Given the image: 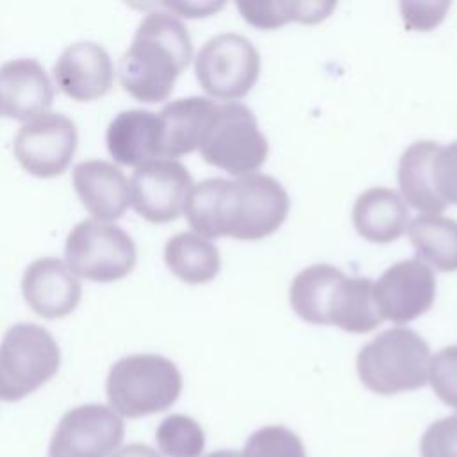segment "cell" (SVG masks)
<instances>
[{
    "instance_id": "obj_14",
    "label": "cell",
    "mask_w": 457,
    "mask_h": 457,
    "mask_svg": "<svg viewBox=\"0 0 457 457\" xmlns=\"http://www.w3.org/2000/svg\"><path fill=\"white\" fill-rule=\"evenodd\" d=\"M21 293L37 316L55 320L75 311L82 296V286L64 261L41 257L27 266L21 278Z\"/></svg>"
},
{
    "instance_id": "obj_18",
    "label": "cell",
    "mask_w": 457,
    "mask_h": 457,
    "mask_svg": "<svg viewBox=\"0 0 457 457\" xmlns=\"http://www.w3.org/2000/svg\"><path fill=\"white\" fill-rule=\"evenodd\" d=\"M162 129L159 112L127 109L118 112L105 132L111 157L123 164L139 168L162 157Z\"/></svg>"
},
{
    "instance_id": "obj_13",
    "label": "cell",
    "mask_w": 457,
    "mask_h": 457,
    "mask_svg": "<svg viewBox=\"0 0 457 457\" xmlns=\"http://www.w3.org/2000/svg\"><path fill=\"white\" fill-rule=\"evenodd\" d=\"M373 298L382 320L409 323L434 303V271L421 259L395 262L373 282Z\"/></svg>"
},
{
    "instance_id": "obj_15",
    "label": "cell",
    "mask_w": 457,
    "mask_h": 457,
    "mask_svg": "<svg viewBox=\"0 0 457 457\" xmlns=\"http://www.w3.org/2000/svg\"><path fill=\"white\" fill-rule=\"evenodd\" d=\"M54 77L62 93L77 102L104 96L114 80V66L104 46L93 41H77L62 50Z\"/></svg>"
},
{
    "instance_id": "obj_7",
    "label": "cell",
    "mask_w": 457,
    "mask_h": 457,
    "mask_svg": "<svg viewBox=\"0 0 457 457\" xmlns=\"http://www.w3.org/2000/svg\"><path fill=\"white\" fill-rule=\"evenodd\" d=\"M54 336L36 323H16L0 343V400L18 402L46 384L59 370Z\"/></svg>"
},
{
    "instance_id": "obj_10",
    "label": "cell",
    "mask_w": 457,
    "mask_h": 457,
    "mask_svg": "<svg viewBox=\"0 0 457 457\" xmlns=\"http://www.w3.org/2000/svg\"><path fill=\"white\" fill-rule=\"evenodd\" d=\"M77 127L59 112H45L25 121L14 136V157L34 177H57L77 150Z\"/></svg>"
},
{
    "instance_id": "obj_33",
    "label": "cell",
    "mask_w": 457,
    "mask_h": 457,
    "mask_svg": "<svg viewBox=\"0 0 457 457\" xmlns=\"http://www.w3.org/2000/svg\"><path fill=\"white\" fill-rule=\"evenodd\" d=\"M205 457H241V453H237L234 450H216V452L207 453Z\"/></svg>"
},
{
    "instance_id": "obj_6",
    "label": "cell",
    "mask_w": 457,
    "mask_h": 457,
    "mask_svg": "<svg viewBox=\"0 0 457 457\" xmlns=\"http://www.w3.org/2000/svg\"><path fill=\"white\" fill-rule=\"evenodd\" d=\"M198 150L207 164L236 177L255 173L268 157V139L253 112L239 102L216 104Z\"/></svg>"
},
{
    "instance_id": "obj_23",
    "label": "cell",
    "mask_w": 457,
    "mask_h": 457,
    "mask_svg": "<svg viewBox=\"0 0 457 457\" xmlns=\"http://www.w3.org/2000/svg\"><path fill=\"white\" fill-rule=\"evenodd\" d=\"M409 239L423 259L441 271L457 270V221L441 214H420L407 227Z\"/></svg>"
},
{
    "instance_id": "obj_3",
    "label": "cell",
    "mask_w": 457,
    "mask_h": 457,
    "mask_svg": "<svg viewBox=\"0 0 457 457\" xmlns=\"http://www.w3.org/2000/svg\"><path fill=\"white\" fill-rule=\"evenodd\" d=\"M289 303L303 321L353 334L370 332L384 321L373 298V280L346 277L332 264L303 268L289 286Z\"/></svg>"
},
{
    "instance_id": "obj_26",
    "label": "cell",
    "mask_w": 457,
    "mask_h": 457,
    "mask_svg": "<svg viewBox=\"0 0 457 457\" xmlns=\"http://www.w3.org/2000/svg\"><path fill=\"white\" fill-rule=\"evenodd\" d=\"M241 457H307L300 437L282 427L268 425L255 430L245 443Z\"/></svg>"
},
{
    "instance_id": "obj_5",
    "label": "cell",
    "mask_w": 457,
    "mask_h": 457,
    "mask_svg": "<svg viewBox=\"0 0 457 457\" xmlns=\"http://www.w3.org/2000/svg\"><path fill=\"white\" fill-rule=\"evenodd\" d=\"M428 343L412 328L395 327L380 332L357 353L361 382L377 395L414 391L427 384Z\"/></svg>"
},
{
    "instance_id": "obj_31",
    "label": "cell",
    "mask_w": 457,
    "mask_h": 457,
    "mask_svg": "<svg viewBox=\"0 0 457 457\" xmlns=\"http://www.w3.org/2000/svg\"><path fill=\"white\" fill-rule=\"evenodd\" d=\"M166 9L171 11V14H182V16H209L214 11L221 9L223 4H205V2H173V4H164Z\"/></svg>"
},
{
    "instance_id": "obj_8",
    "label": "cell",
    "mask_w": 457,
    "mask_h": 457,
    "mask_svg": "<svg viewBox=\"0 0 457 457\" xmlns=\"http://www.w3.org/2000/svg\"><path fill=\"white\" fill-rule=\"evenodd\" d=\"M64 257L73 275L93 282H114L132 271L137 252L134 239L121 227L89 218L68 232Z\"/></svg>"
},
{
    "instance_id": "obj_2",
    "label": "cell",
    "mask_w": 457,
    "mask_h": 457,
    "mask_svg": "<svg viewBox=\"0 0 457 457\" xmlns=\"http://www.w3.org/2000/svg\"><path fill=\"white\" fill-rule=\"evenodd\" d=\"M191 57L193 43L186 25L168 11H152L120 59V82L139 102H162Z\"/></svg>"
},
{
    "instance_id": "obj_11",
    "label": "cell",
    "mask_w": 457,
    "mask_h": 457,
    "mask_svg": "<svg viewBox=\"0 0 457 457\" xmlns=\"http://www.w3.org/2000/svg\"><path fill=\"white\" fill-rule=\"evenodd\" d=\"M123 436L125 423L111 407L79 405L57 423L48 457H107L118 450Z\"/></svg>"
},
{
    "instance_id": "obj_16",
    "label": "cell",
    "mask_w": 457,
    "mask_h": 457,
    "mask_svg": "<svg viewBox=\"0 0 457 457\" xmlns=\"http://www.w3.org/2000/svg\"><path fill=\"white\" fill-rule=\"evenodd\" d=\"M52 82L36 59H12L0 66V116L29 121L48 112Z\"/></svg>"
},
{
    "instance_id": "obj_22",
    "label": "cell",
    "mask_w": 457,
    "mask_h": 457,
    "mask_svg": "<svg viewBox=\"0 0 457 457\" xmlns=\"http://www.w3.org/2000/svg\"><path fill=\"white\" fill-rule=\"evenodd\" d=\"M164 262L182 282L204 284L218 275L221 257L209 239L196 232H179L164 245Z\"/></svg>"
},
{
    "instance_id": "obj_4",
    "label": "cell",
    "mask_w": 457,
    "mask_h": 457,
    "mask_svg": "<svg viewBox=\"0 0 457 457\" xmlns=\"http://www.w3.org/2000/svg\"><path fill=\"white\" fill-rule=\"evenodd\" d=\"M105 393L118 416L134 420L170 409L182 393V375L162 355L134 353L111 366Z\"/></svg>"
},
{
    "instance_id": "obj_29",
    "label": "cell",
    "mask_w": 457,
    "mask_h": 457,
    "mask_svg": "<svg viewBox=\"0 0 457 457\" xmlns=\"http://www.w3.org/2000/svg\"><path fill=\"white\" fill-rule=\"evenodd\" d=\"M432 179L439 198L457 205V141L439 146L432 161Z\"/></svg>"
},
{
    "instance_id": "obj_30",
    "label": "cell",
    "mask_w": 457,
    "mask_h": 457,
    "mask_svg": "<svg viewBox=\"0 0 457 457\" xmlns=\"http://www.w3.org/2000/svg\"><path fill=\"white\" fill-rule=\"evenodd\" d=\"M450 2H402L400 11L409 30H430L439 25Z\"/></svg>"
},
{
    "instance_id": "obj_25",
    "label": "cell",
    "mask_w": 457,
    "mask_h": 457,
    "mask_svg": "<svg viewBox=\"0 0 457 457\" xmlns=\"http://www.w3.org/2000/svg\"><path fill=\"white\" fill-rule=\"evenodd\" d=\"M155 441L166 457H200L205 446V434L193 418L171 414L159 423Z\"/></svg>"
},
{
    "instance_id": "obj_24",
    "label": "cell",
    "mask_w": 457,
    "mask_h": 457,
    "mask_svg": "<svg viewBox=\"0 0 457 457\" xmlns=\"http://www.w3.org/2000/svg\"><path fill=\"white\" fill-rule=\"evenodd\" d=\"M334 7V2H237V9L246 23L268 30L287 21L318 23Z\"/></svg>"
},
{
    "instance_id": "obj_27",
    "label": "cell",
    "mask_w": 457,
    "mask_h": 457,
    "mask_svg": "<svg viewBox=\"0 0 457 457\" xmlns=\"http://www.w3.org/2000/svg\"><path fill=\"white\" fill-rule=\"evenodd\" d=\"M427 382L443 403L457 409V345L445 346L430 355Z\"/></svg>"
},
{
    "instance_id": "obj_12",
    "label": "cell",
    "mask_w": 457,
    "mask_h": 457,
    "mask_svg": "<svg viewBox=\"0 0 457 457\" xmlns=\"http://www.w3.org/2000/svg\"><path fill=\"white\" fill-rule=\"evenodd\" d=\"M129 184L134 211L152 223H168L184 211L193 179L182 162L161 157L136 168Z\"/></svg>"
},
{
    "instance_id": "obj_17",
    "label": "cell",
    "mask_w": 457,
    "mask_h": 457,
    "mask_svg": "<svg viewBox=\"0 0 457 457\" xmlns=\"http://www.w3.org/2000/svg\"><path fill=\"white\" fill-rule=\"evenodd\" d=\"M73 187L86 211L98 221L118 220L130 205V184L123 171L102 159L82 161L73 168Z\"/></svg>"
},
{
    "instance_id": "obj_20",
    "label": "cell",
    "mask_w": 457,
    "mask_h": 457,
    "mask_svg": "<svg viewBox=\"0 0 457 457\" xmlns=\"http://www.w3.org/2000/svg\"><path fill=\"white\" fill-rule=\"evenodd\" d=\"M216 104L205 96H186L159 111L162 129V157L175 159L198 148Z\"/></svg>"
},
{
    "instance_id": "obj_32",
    "label": "cell",
    "mask_w": 457,
    "mask_h": 457,
    "mask_svg": "<svg viewBox=\"0 0 457 457\" xmlns=\"http://www.w3.org/2000/svg\"><path fill=\"white\" fill-rule=\"evenodd\" d=\"M111 457H162L154 448L143 443H130L127 446L118 448Z\"/></svg>"
},
{
    "instance_id": "obj_19",
    "label": "cell",
    "mask_w": 457,
    "mask_h": 457,
    "mask_svg": "<svg viewBox=\"0 0 457 457\" xmlns=\"http://www.w3.org/2000/svg\"><path fill=\"white\" fill-rule=\"evenodd\" d=\"M352 221L364 239L371 243H391L407 230L409 209L395 189L375 186L357 196L352 209Z\"/></svg>"
},
{
    "instance_id": "obj_9",
    "label": "cell",
    "mask_w": 457,
    "mask_h": 457,
    "mask_svg": "<svg viewBox=\"0 0 457 457\" xmlns=\"http://www.w3.org/2000/svg\"><path fill=\"white\" fill-rule=\"evenodd\" d=\"M195 73L207 95L236 100L245 96L257 82L261 55L245 36L223 32L200 48L195 59Z\"/></svg>"
},
{
    "instance_id": "obj_1",
    "label": "cell",
    "mask_w": 457,
    "mask_h": 457,
    "mask_svg": "<svg viewBox=\"0 0 457 457\" xmlns=\"http://www.w3.org/2000/svg\"><path fill=\"white\" fill-rule=\"evenodd\" d=\"M289 212V195L282 184L262 173L205 179L193 184L184 214L191 228L205 237L230 236L255 241L273 234Z\"/></svg>"
},
{
    "instance_id": "obj_28",
    "label": "cell",
    "mask_w": 457,
    "mask_h": 457,
    "mask_svg": "<svg viewBox=\"0 0 457 457\" xmlns=\"http://www.w3.org/2000/svg\"><path fill=\"white\" fill-rule=\"evenodd\" d=\"M421 457H457V414L430 423L420 441Z\"/></svg>"
},
{
    "instance_id": "obj_21",
    "label": "cell",
    "mask_w": 457,
    "mask_h": 457,
    "mask_svg": "<svg viewBox=\"0 0 457 457\" xmlns=\"http://www.w3.org/2000/svg\"><path fill=\"white\" fill-rule=\"evenodd\" d=\"M441 145L430 139L407 146L398 162V184L403 200L425 214H441L448 205L439 198L432 179V161Z\"/></svg>"
}]
</instances>
